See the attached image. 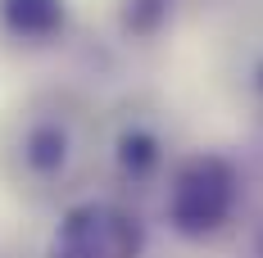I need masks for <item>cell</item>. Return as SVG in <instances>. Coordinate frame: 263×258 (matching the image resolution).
<instances>
[{
	"mask_svg": "<svg viewBox=\"0 0 263 258\" xmlns=\"http://www.w3.org/2000/svg\"><path fill=\"white\" fill-rule=\"evenodd\" d=\"M168 14H173V0H123V9H118V27H123L127 36L150 41V36L163 32Z\"/></svg>",
	"mask_w": 263,
	"mask_h": 258,
	"instance_id": "6",
	"label": "cell"
},
{
	"mask_svg": "<svg viewBox=\"0 0 263 258\" xmlns=\"http://www.w3.org/2000/svg\"><path fill=\"white\" fill-rule=\"evenodd\" d=\"M46 258H145V222L118 200H78L59 213Z\"/></svg>",
	"mask_w": 263,
	"mask_h": 258,
	"instance_id": "2",
	"label": "cell"
},
{
	"mask_svg": "<svg viewBox=\"0 0 263 258\" xmlns=\"http://www.w3.org/2000/svg\"><path fill=\"white\" fill-rule=\"evenodd\" d=\"M259 258H263V240H259Z\"/></svg>",
	"mask_w": 263,
	"mask_h": 258,
	"instance_id": "8",
	"label": "cell"
},
{
	"mask_svg": "<svg viewBox=\"0 0 263 258\" xmlns=\"http://www.w3.org/2000/svg\"><path fill=\"white\" fill-rule=\"evenodd\" d=\"M259 91H263V64H259Z\"/></svg>",
	"mask_w": 263,
	"mask_h": 258,
	"instance_id": "7",
	"label": "cell"
},
{
	"mask_svg": "<svg viewBox=\"0 0 263 258\" xmlns=\"http://www.w3.org/2000/svg\"><path fill=\"white\" fill-rule=\"evenodd\" d=\"M18 158H23L27 177L36 181H54L68 172V158H73V131L64 118H50V113H41V118H32L18 136Z\"/></svg>",
	"mask_w": 263,
	"mask_h": 258,
	"instance_id": "3",
	"label": "cell"
},
{
	"mask_svg": "<svg viewBox=\"0 0 263 258\" xmlns=\"http://www.w3.org/2000/svg\"><path fill=\"white\" fill-rule=\"evenodd\" d=\"M240 200V172L236 163L218 150H195L186 154L163 190V217L182 240H209L218 235Z\"/></svg>",
	"mask_w": 263,
	"mask_h": 258,
	"instance_id": "1",
	"label": "cell"
},
{
	"mask_svg": "<svg viewBox=\"0 0 263 258\" xmlns=\"http://www.w3.org/2000/svg\"><path fill=\"white\" fill-rule=\"evenodd\" d=\"M114 168L123 181H150L163 168V136L145 123H127L114 141Z\"/></svg>",
	"mask_w": 263,
	"mask_h": 258,
	"instance_id": "5",
	"label": "cell"
},
{
	"mask_svg": "<svg viewBox=\"0 0 263 258\" xmlns=\"http://www.w3.org/2000/svg\"><path fill=\"white\" fill-rule=\"evenodd\" d=\"M68 27V0H0V32L23 46H50Z\"/></svg>",
	"mask_w": 263,
	"mask_h": 258,
	"instance_id": "4",
	"label": "cell"
}]
</instances>
